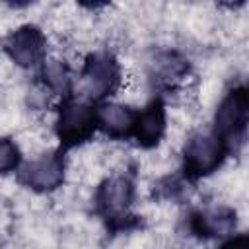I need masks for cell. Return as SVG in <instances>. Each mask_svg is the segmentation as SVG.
Returning <instances> with one entry per match:
<instances>
[{
  "mask_svg": "<svg viewBox=\"0 0 249 249\" xmlns=\"http://www.w3.org/2000/svg\"><path fill=\"white\" fill-rule=\"evenodd\" d=\"M249 121V91L245 86L231 88L220 101L214 113L212 136L220 142L226 156H237L247 140Z\"/></svg>",
  "mask_w": 249,
  "mask_h": 249,
  "instance_id": "2",
  "label": "cell"
},
{
  "mask_svg": "<svg viewBox=\"0 0 249 249\" xmlns=\"http://www.w3.org/2000/svg\"><path fill=\"white\" fill-rule=\"evenodd\" d=\"M138 111L119 103H99L97 107V130L111 140H128L136 123Z\"/></svg>",
  "mask_w": 249,
  "mask_h": 249,
  "instance_id": "11",
  "label": "cell"
},
{
  "mask_svg": "<svg viewBox=\"0 0 249 249\" xmlns=\"http://www.w3.org/2000/svg\"><path fill=\"white\" fill-rule=\"evenodd\" d=\"M226 158L224 148L212 134H193L183 146V179L196 183L218 171Z\"/></svg>",
  "mask_w": 249,
  "mask_h": 249,
  "instance_id": "5",
  "label": "cell"
},
{
  "mask_svg": "<svg viewBox=\"0 0 249 249\" xmlns=\"http://www.w3.org/2000/svg\"><path fill=\"white\" fill-rule=\"evenodd\" d=\"M64 152L51 150L18 167V183L33 193H53L64 183Z\"/></svg>",
  "mask_w": 249,
  "mask_h": 249,
  "instance_id": "6",
  "label": "cell"
},
{
  "mask_svg": "<svg viewBox=\"0 0 249 249\" xmlns=\"http://www.w3.org/2000/svg\"><path fill=\"white\" fill-rule=\"evenodd\" d=\"M235 226H237V212L231 206L193 210L185 218V228L189 235L202 239V241L231 235Z\"/></svg>",
  "mask_w": 249,
  "mask_h": 249,
  "instance_id": "8",
  "label": "cell"
},
{
  "mask_svg": "<svg viewBox=\"0 0 249 249\" xmlns=\"http://www.w3.org/2000/svg\"><path fill=\"white\" fill-rule=\"evenodd\" d=\"M191 72V62L179 51H160L150 64V82L158 89H173Z\"/></svg>",
  "mask_w": 249,
  "mask_h": 249,
  "instance_id": "10",
  "label": "cell"
},
{
  "mask_svg": "<svg viewBox=\"0 0 249 249\" xmlns=\"http://www.w3.org/2000/svg\"><path fill=\"white\" fill-rule=\"evenodd\" d=\"M21 163V152L12 138H0V175L18 171Z\"/></svg>",
  "mask_w": 249,
  "mask_h": 249,
  "instance_id": "14",
  "label": "cell"
},
{
  "mask_svg": "<svg viewBox=\"0 0 249 249\" xmlns=\"http://www.w3.org/2000/svg\"><path fill=\"white\" fill-rule=\"evenodd\" d=\"M165 126H167L165 101L161 95H154L148 101V105L138 111L130 138L142 150H152L161 142L165 134Z\"/></svg>",
  "mask_w": 249,
  "mask_h": 249,
  "instance_id": "9",
  "label": "cell"
},
{
  "mask_svg": "<svg viewBox=\"0 0 249 249\" xmlns=\"http://www.w3.org/2000/svg\"><path fill=\"white\" fill-rule=\"evenodd\" d=\"M58 117L54 124V132L60 140V148L64 154L76 146L89 142L97 130V107L72 95L62 97L58 103Z\"/></svg>",
  "mask_w": 249,
  "mask_h": 249,
  "instance_id": "3",
  "label": "cell"
},
{
  "mask_svg": "<svg viewBox=\"0 0 249 249\" xmlns=\"http://www.w3.org/2000/svg\"><path fill=\"white\" fill-rule=\"evenodd\" d=\"M37 78L54 93L66 97L72 95L74 88H72V76H70V68L66 62L60 60H45L41 64V70L37 74Z\"/></svg>",
  "mask_w": 249,
  "mask_h": 249,
  "instance_id": "12",
  "label": "cell"
},
{
  "mask_svg": "<svg viewBox=\"0 0 249 249\" xmlns=\"http://www.w3.org/2000/svg\"><path fill=\"white\" fill-rule=\"evenodd\" d=\"M218 249H249V235L247 233H237L228 237Z\"/></svg>",
  "mask_w": 249,
  "mask_h": 249,
  "instance_id": "15",
  "label": "cell"
},
{
  "mask_svg": "<svg viewBox=\"0 0 249 249\" xmlns=\"http://www.w3.org/2000/svg\"><path fill=\"white\" fill-rule=\"evenodd\" d=\"M185 187L187 181L177 175H167L163 179H160L158 183H154L152 189V196L160 198V200H181L185 196Z\"/></svg>",
  "mask_w": 249,
  "mask_h": 249,
  "instance_id": "13",
  "label": "cell"
},
{
  "mask_svg": "<svg viewBox=\"0 0 249 249\" xmlns=\"http://www.w3.org/2000/svg\"><path fill=\"white\" fill-rule=\"evenodd\" d=\"M121 64L109 51H95L84 58L80 72V99L88 103H103L121 88Z\"/></svg>",
  "mask_w": 249,
  "mask_h": 249,
  "instance_id": "4",
  "label": "cell"
},
{
  "mask_svg": "<svg viewBox=\"0 0 249 249\" xmlns=\"http://www.w3.org/2000/svg\"><path fill=\"white\" fill-rule=\"evenodd\" d=\"M2 51L19 68H37L47 56V37L37 25L25 23L2 39Z\"/></svg>",
  "mask_w": 249,
  "mask_h": 249,
  "instance_id": "7",
  "label": "cell"
},
{
  "mask_svg": "<svg viewBox=\"0 0 249 249\" xmlns=\"http://www.w3.org/2000/svg\"><path fill=\"white\" fill-rule=\"evenodd\" d=\"M134 193V171L115 173L97 185L93 195V212L101 218L109 235L128 233L144 226L142 216L130 212Z\"/></svg>",
  "mask_w": 249,
  "mask_h": 249,
  "instance_id": "1",
  "label": "cell"
}]
</instances>
